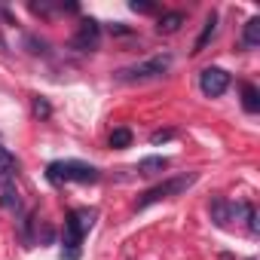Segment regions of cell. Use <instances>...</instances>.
<instances>
[{
	"label": "cell",
	"instance_id": "cell-1",
	"mask_svg": "<svg viewBox=\"0 0 260 260\" xmlns=\"http://www.w3.org/2000/svg\"><path fill=\"white\" fill-rule=\"evenodd\" d=\"M46 181L55 187L58 184H95V181H101V172L80 159H58V162L46 166Z\"/></svg>",
	"mask_w": 260,
	"mask_h": 260
},
{
	"label": "cell",
	"instance_id": "cell-2",
	"mask_svg": "<svg viewBox=\"0 0 260 260\" xmlns=\"http://www.w3.org/2000/svg\"><path fill=\"white\" fill-rule=\"evenodd\" d=\"M196 181H199V172H187V175L169 178V181H162V184L144 190V193L138 196V202H135V211H144V208H150V205H156V202H162V199H175V196L187 193Z\"/></svg>",
	"mask_w": 260,
	"mask_h": 260
},
{
	"label": "cell",
	"instance_id": "cell-3",
	"mask_svg": "<svg viewBox=\"0 0 260 260\" xmlns=\"http://www.w3.org/2000/svg\"><path fill=\"white\" fill-rule=\"evenodd\" d=\"M172 61H175V58H172V52H159V55H153V58H147V61H138V64L119 68V71H116V80H122V83L159 80V77H166V74H169Z\"/></svg>",
	"mask_w": 260,
	"mask_h": 260
},
{
	"label": "cell",
	"instance_id": "cell-4",
	"mask_svg": "<svg viewBox=\"0 0 260 260\" xmlns=\"http://www.w3.org/2000/svg\"><path fill=\"white\" fill-rule=\"evenodd\" d=\"M95 217H98L95 208H77V211L68 214V220H64V236H61V242H64V251H61V254H80V242H83V236L95 226Z\"/></svg>",
	"mask_w": 260,
	"mask_h": 260
},
{
	"label": "cell",
	"instance_id": "cell-5",
	"mask_svg": "<svg viewBox=\"0 0 260 260\" xmlns=\"http://www.w3.org/2000/svg\"><path fill=\"white\" fill-rule=\"evenodd\" d=\"M98 40H101V25L95 19H83L80 28H77V34L71 37V49H77V52H95Z\"/></svg>",
	"mask_w": 260,
	"mask_h": 260
},
{
	"label": "cell",
	"instance_id": "cell-6",
	"mask_svg": "<svg viewBox=\"0 0 260 260\" xmlns=\"http://www.w3.org/2000/svg\"><path fill=\"white\" fill-rule=\"evenodd\" d=\"M230 74L223 71V68H205L202 74H199V89H202V95H208V98H220L226 89H230Z\"/></svg>",
	"mask_w": 260,
	"mask_h": 260
},
{
	"label": "cell",
	"instance_id": "cell-7",
	"mask_svg": "<svg viewBox=\"0 0 260 260\" xmlns=\"http://www.w3.org/2000/svg\"><path fill=\"white\" fill-rule=\"evenodd\" d=\"M242 208H245V202H230V199H220V196L208 202V214H211L214 226H230V220H236L242 214Z\"/></svg>",
	"mask_w": 260,
	"mask_h": 260
},
{
	"label": "cell",
	"instance_id": "cell-8",
	"mask_svg": "<svg viewBox=\"0 0 260 260\" xmlns=\"http://www.w3.org/2000/svg\"><path fill=\"white\" fill-rule=\"evenodd\" d=\"M16 175H19V159L7 147H0V187L16 184Z\"/></svg>",
	"mask_w": 260,
	"mask_h": 260
},
{
	"label": "cell",
	"instance_id": "cell-9",
	"mask_svg": "<svg viewBox=\"0 0 260 260\" xmlns=\"http://www.w3.org/2000/svg\"><path fill=\"white\" fill-rule=\"evenodd\" d=\"M184 22H187V16H184L181 10H172V13H162V16H159L156 31H159V34H178V31L184 28Z\"/></svg>",
	"mask_w": 260,
	"mask_h": 260
},
{
	"label": "cell",
	"instance_id": "cell-10",
	"mask_svg": "<svg viewBox=\"0 0 260 260\" xmlns=\"http://www.w3.org/2000/svg\"><path fill=\"white\" fill-rule=\"evenodd\" d=\"M169 166H172V162H169L166 156H144V159L135 166V172H138V175H147V178H153V175H162Z\"/></svg>",
	"mask_w": 260,
	"mask_h": 260
},
{
	"label": "cell",
	"instance_id": "cell-11",
	"mask_svg": "<svg viewBox=\"0 0 260 260\" xmlns=\"http://www.w3.org/2000/svg\"><path fill=\"white\" fill-rule=\"evenodd\" d=\"M260 46V19H248L245 31H242V49H257Z\"/></svg>",
	"mask_w": 260,
	"mask_h": 260
},
{
	"label": "cell",
	"instance_id": "cell-12",
	"mask_svg": "<svg viewBox=\"0 0 260 260\" xmlns=\"http://www.w3.org/2000/svg\"><path fill=\"white\" fill-rule=\"evenodd\" d=\"M214 34H217V16L211 13L208 19H205V28H202V34L196 37V43H193V55H199L205 46H208V40H214Z\"/></svg>",
	"mask_w": 260,
	"mask_h": 260
},
{
	"label": "cell",
	"instance_id": "cell-13",
	"mask_svg": "<svg viewBox=\"0 0 260 260\" xmlns=\"http://www.w3.org/2000/svg\"><path fill=\"white\" fill-rule=\"evenodd\" d=\"M242 107L248 113H257L260 110V92H257L254 83H242Z\"/></svg>",
	"mask_w": 260,
	"mask_h": 260
},
{
	"label": "cell",
	"instance_id": "cell-14",
	"mask_svg": "<svg viewBox=\"0 0 260 260\" xmlns=\"http://www.w3.org/2000/svg\"><path fill=\"white\" fill-rule=\"evenodd\" d=\"M0 205H4V208H10V211H19V208H22V199H19V190H16V184H10V187H0Z\"/></svg>",
	"mask_w": 260,
	"mask_h": 260
},
{
	"label": "cell",
	"instance_id": "cell-15",
	"mask_svg": "<svg viewBox=\"0 0 260 260\" xmlns=\"http://www.w3.org/2000/svg\"><path fill=\"white\" fill-rule=\"evenodd\" d=\"M110 147L113 150L132 147V128H113V132H110Z\"/></svg>",
	"mask_w": 260,
	"mask_h": 260
},
{
	"label": "cell",
	"instance_id": "cell-16",
	"mask_svg": "<svg viewBox=\"0 0 260 260\" xmlns=\"http://www.w3.org/2000/svg\"><path fill=\"white\" fill-rule=\"evenodd\" d=\"M31 107H34V113H37L40 119H49V116H52V104H49L43 95H34V98H31Z\"/></svg>",
	"mask_w": 260,
	"mask_h": 260
},
{
	"label": "cell",
	"instance_id": "cell-17",
	"mask_svg": "<svg viewBox=\"0 0 260 260\" xmlns=\"http://www.w3.org/2000/svg\"><path fill=\"white\" fill-rule=\"evenodd\" d=\"M242 214H245V223H248V233H251V236H257V233H260V223H257V208H254L251 202H245V208H242Z\"/></svg>",
	"mask_w": 260,
	"mask_h": 260
},
{
	"label": "cell",
	"instance_id": "cell-18",
	"mask_svg": "<svg viewBox=\"0 0 260 260\" xmlns=\"http://www.w3.org/2000/svg\"><path fill=\"white\" fill-rule=\"evenodd\" d=\"M178 132H175V128H156V132L150 135V144H166V141H172Z\"/></svg>",
	"mask_w": 260,
	"mask_h": 260
},
{
	"label": "cell",
	"instance_id": "cell-19",
	"mask_svg": "<svg viewBox=\"0 0 260 260\" xmlns=\"http://www.w3.org/2000/svg\"><path fill=\"white\" fill-rule=\"evenodd\" d=\"M132 7L135 13H141V16H150V13H156V4H150V0H132Z\"/></svg>",
	"mask_w": 260,
	"mask_h": 260
},
{
	"label": "cell",
	"instance_id": "cell-20",
	"mask_svg": "<svg viewBox=\"0 0 260 260\" xmlns=\"http://www.w3.org/2000/svg\"><path fill=\"white\" fill-rule=\"evenodd\" d=\"M40 242H43V245H52V242H55V230H52L49 223L40 226Z\"/></svg>",
	"mask_w": 260,
	"mask_h": 260
},
{
	"label": "cell",
	"instance_id": "cell-21",
	"mask_svg": "<svg viewBox=\"0 0 260 260\" xmlns=\"http://www.w3.org/2000/svg\"><path fill=\"white\" fill-rule=\"evenodd\" d=\"M110 34H116V37H128V34H135V31L128 28V25H122V22H113V25H110Z\"/></svg>",
	"mask_w": 260,
	"mask_h": 260
},
{
	"label": "cell",
	"instance_id": "cell-22",
	"mask_svg": "<svg viewBox=\"0 0 260 260\" xmlns=\"http://www.w3.org/2000/svg\"><path fill=\"white\" fill-rule=\"evenodd\" d=\"M25 43L31 46V52H46V43H43V40H37V37H28Z\"/></svg>",
	"mask_w": 260,
	"mask_h": 260
},
{
	"label": "cell",
	"instance_id": "cell-23",
	"mask_svg": "<svg viewBox=\"0 0 260 260\" xmlns=\"http://www.w3.org/2000/svg\"><path fill=\"white\" fill-rule=\"evenodd\" d=\"M248 260H254V257H248Z\"/></svg>",
	"mask_w": 260,
	"mask_h": 260
}]
</instances>
